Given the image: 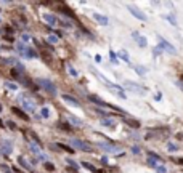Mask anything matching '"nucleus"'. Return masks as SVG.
<instances>
[{
  "label": "nucleus",
  "instance_id": "22",
  "mask_svg": "<svg viewBox=\"0 0 183 173\" xmlns=\"http://www.w3.org/2000/svg\"><path fill=\"white\" fill-rule=\"evenodd\" d=\"M66 67H68V71L71 72V76L77 77V72H76V69H74V67H71V66H69V64H66Z\"/></svg>",
  "mask_w": 183,
  "mask_h": 173
},
{
  "label": "nucleus",
  "instance_id": "7",
  "mask_svg": "<svg viewBox=\"0 0 183 173\" xmlns=\"http://www.w3.org/2000/svg\"><path fill=\"white\" fill-rule=\"evenodd\" d=\"M0 151L5 154V156H8V154L11 152V144L8 143V141H3V143H2V146H0Z\"/></svg>",
  "mask_w": 183,
  "mask_h": 173
},
{
  "label": "nucleus",
  "instance_id": "9",
  "mask_svg": "<svg viewBox=\"0 0 183 173\" xmlns=\"http://www.w3.org/2000/svg\"><path fill=\"white\" fill-rule=\"evenodd\" d=\"M42 18H44V19L48 22V24H56V18L53 16V15H48V13H45V15H42Z\"/></svg>",
  "mask_w": 183,
  "mask_h": 173
},
{
  "label": "nucleus",
  "instance_id": "8",
  "mask_svg": "<svg viewBox=\"0 0 183 173\" xmlns=\"http://www.w3.org/2000/svg\"><path fill=\"white\" fill-rule=\"evenodd\" d=\"M93 19H96L100 24H108V18L100 15V13H93Z\"/></svg>",
  "mask_w": 183,
  "mask_h": 173
},
{
  "label": "nucleus",
  "instance_id": "27",
  "mask_svg": "<svg viewBox=\"0 0 183 173\" xmlns=\"http://www.w3.org/2000/svg\"><path fill=\"white\" fill-rule=\"evenodd\" d=\"M156 170H157L159 173H166V168H164V167H159V165H157V167H156Z\"/></svg>",
  "mask_w": 183,
  "mask_h": 173
},
{
  "label": "nucleus",
  "instance_id": "26",
  "mask_svg": "<svg viewBox=\"0 0 183 173\" xmlns=\"http://www.w3.org/2000/svg\"><path fill=\"white\" fill-rule=\"evenodd\" d=\"M0 168H2V170L5 172V173H13V172L10 170V168H8V167H5V165H0Z\"/></svg>",
  "mask_w": 183,
  "mask_h": 173
},
{
  "label": "nucleus",
  "instance_id": "14",
  "mask_svg": "<svg viewBox=\"0 0 183 173\" xmlns=\"http://www.w3.org/2000/svg\"><path fill=\"white\" fill-rule=\"evenodd\" d=\"M56 148H59V149H63V151H66L68 154H74V149L69 148V146H66V144H56Z\"/></svg>",
  "mask_w": 183,
  "mask_h": 173
},
{
  "label": "nucleus",
  "instance_id": "3",
  "mask_svg": "<svg viewBox=\"0 0 183 173\" xmlns=\"http://www.w3.org/2000/svg\"><path fill=\"white\" fill-rule=\"evenodd\" d=\"M63 100H64V101H66V103H69V104H71V106H76V107H81V103H79V101L76 100V98H72L71 95H66V93H64V95H63Z\"/></svg>",
  "mask_w": 183,
  "mask_h": 173
},
{
  "label": "nucleus",
  "instance_id": "15",
  "mask_svg": "<svg viewBox=\"0 0 183 173\" xmlns=\"http://www.w3.org/2000/svg\"><path fill=\"white\" fill-rule=\"evenodd\" d=\"M24 106H26V109L29 111V112H34L35 111V106H34V103H32V101H24Z\"/></svg>",
  "mask_w": 183,
  "mask_h": 173
},
{
  "label": "nucleus",
  "instance_id": "13",
  "mask_svg": "<svg viewBox=\"0 0 183 173\" xmlns=\"http://www.w3.org/2000/svg\"><path fill=\"white\" fill-rule=\"evenodd\" d=\"M40 56L45 59V63H47V64H51V58H50V55L47 53L45 50H40Z\"/></svg>",
  "mask_w": 183,
  "mask_h": 173
},
{
  "label": "nucleus",
  "instance_id": "24",
  "mask_svg": "<svg viewBox=\"0 0 183 173\" xmlns=\"http://www.w3.org/2000/svg\"><path fill=\"white\" fill-rule=\"evenodd\" d=\"M5 85H7V88H8V90H16V88H18V87L15 85V83H10V82H7Z\"/></svg>",
  "mask_w": 183,
  "mask_h": 173
},
{
  "label": "nucleus",
  "instance_id": "23",
  "mask_svg": "<svg viewBox=\"0 0 183 173\" xmlns=\"http://www.w3.org/2000/svg\"><path fill=\"white\" fill-rule=\"evenodd\" d=\"M59 127H61V130H68V132H71V125L69 124H59Z\"/></svg>",
  "mask_w": 183,
  "mask_h": 173
},
{
  "label": "nucleus",
  "instance_id": "2",
  "mask_svg": "<svg viewBox=\"0 0 183 173\" xmlns=\"http://www.w3.org/2000/svg\"><path fill=\"white\" fill-rule=\"evenodd\" d=\"M72 146L81 149V151H84V152H92V144L82 141V139H72Z\"/></svg>",
  "mask_w": 183,
  "mask_h": 173
},
{
  "label": "nucleus",
  "instance_id": "1",
  "mask_svg": "<svg viewBox=\"0 0 183 173\" xmlns=\"http://www.w3.org/2000/svg\"><path fill=\"white\" fill-rule=\"evenodd\" d=\"M39 85L44 88L45 91L51 93V95H56V87H55V83H53V82L47 80V79H39Z\"/></svg>",
  "mask_w": 183,
  "mask_h": 173
},
{
  "label": "nucleus",
  "instance_id": "4",
  "mask_svg": "<svg viewBox=\"0 0 183 173\" xmlns=\"http://www.w3.org/2000/svg\"><path fill=\"white\" fill-rule=\"evenodd\" d=\"M18 162H20L21 165H23V168H24V170H27V172H29V173H34V168L31 167V163L27 162V160H26L24 157H18Z\"/></svg>",
  "mask_w": 183,
  "mask_h": 173
},
{
  "label": "nucleus",
  "instance_id": "32",
  "mask_svg": "<svg viewBox=\"0 0 183 173\" xmlns=\"http://www.w3.org/2000/svg\"><path fill=\"white\" fill-rule=\"evenodd\" d=\"M181 80H183V76H181Z\"/></svg>",
  "mask_w": 183,
  "mask_h": 173
},
{
  "label": "nucleus",
  "instance_id": "20",
  "mask_svg": "<svg viewBox=\"0 0 183 173\" xmlns=\"http://www.w3.org/2000/svg\"><path fill=\"white\" fill-rule=\"evenodd\" d=\"M100 148L101 149H106V151H116L112 146H108V144H105V143H100Z\"/></svg>",
  "mask_w": 183,
  "mask_h": 173
},
{
  "label": "nucleus",
  "instance_id": "12",
  "mask_svg": "<svg viewBox=\"0 0 183 173\" xmlns=\"http://www.w3.org/2000/svg\"><path fill=\"white\" fill-rule=\"evenodd\" d=\"M159 40H161V45L164 46V48H167V51H170V53H175V50H173V46L170 43H167V42H164L161 37H159Z\"/></svg>",
  "mask_w": 183,
  "mask_h": 173
},
{
  "label": "nucleus",
  "instance_id": "29",
  "mask_svg": "<svg viewBox=\"0 0 183 173\" xmlns=\"http://www.w3.org/2000/svg\"><path fill=\"white\" fill-rule=\"evenodd\" d=\"M178 163H180V165H183V159H178V160H177Z\"/></svg>",
  "mask_w": 183,
  "mask_h": 173
},
{
  "label": "nucleus",
  "instance_id": "18",
  "mask_svg": "<svg viewBox=\"0 0 183 173\" xmlns=\"http://www.w3.org/2000/svg\"><path fill=\"white\" fill-rule=\"evenodd\" d=\"M63 13H64V15H69L71 18H76V15H74V13H72L71 10H69L68 7H64V8H63Z\"/></svg>",
  "mask_w": 183,
  "mask_h": 173
},
{
  "label": "nucleus",
  "instance_id": "30",
  "mask_svg": "<svg viewBox=\"0 0 183 173\" xmlns=\"http://www.w3.org/2000/svg\"><path fill=\"white\" fill-rule=\"evenodd\" d=\"M0 127H3V122H2V119H0Z\"/></svg>",
  "mask_w": 183,
  "mask_h": 173
},
{
  "label": "nucleus",
  "instance_id": "28",
  "mask_svg": "<svg viewBox=\"0 0 183 173\" xmlns=\"http://www.w3.org/2000/svg\"><path fill=\"white\" fill-rule=\"evenodd\" d=\"M48 40H50V42H53V43H55V42H58V37H53V35H50V37H48Z\"/></svg>",
  "mask_w": 183,
  "mask_h": 173
},
{
  "label": "nucleus",
  "instance_id": "31",
  "mask_svg": "<svg viewBox=\"0 0 183 173\" xmlns=\"http://www.w3.org/2000/svg\"><path fill=\"white\" fill-rule=\"evenodd\" d=\"M0 111H2V106H0Z\"/></svg>",
  "mask_w": 183,
  "mask_h": 173
},
{
  "label": "nucleus",
  "instance_id": "10",
  "mask_svg": "<svg viewBox=\"0 0 183 173\" xmlns=\"http://www.w3.org/2000/svg\"><path fill=\"white\" fill-rule=\"evenodd\" d=\"M124 120H125V124H127V125H130V127H133V128H140V122H138V120L127 119V117H125Z\"/></svg>",
  "mask_w": 183,
  "mask_h": 173
},
{
  "label": "nucleus",
  "instance_id": "17",
  "mask_svg": "<svg viewBox=\"0 0 183 173\" xmlns=\"http://www.w3.org/2000/svg\"><path fill=\"white\" fill-rule=\"evenodd\" d=\"M82 165H84V167H85V168H87V170H92L93 173H96V172H98V170H96V168H95V167H93V165H90V163H87V162H84V163H82Z\"/></svg>",
  "mask_w": 183,
  "mask_h": 173
},
{
  "label": "nucleus",
  "instance_id": "19",
  "mask_svg": "<svg viewBox=\"0 0 183 173\" xmlns=\"http://www.w3.org/2000/svg\"><path fill=\"white\" fill-rule=\"evenodd\" d=\"M32 151H34V154H35V156L39 157V159H45V156H44V154H40V151H39L37 148H34V146H32Z\"/></svg>",
  "mask_w": 183,
  "mask_h": 173
},
{
  "label": "nucleus",
  "instance_id": "16",
  "mask_svg": "<svg viewBox=\"0 0 183 173\" xmlns=\"http://www.w3.org/2000/svg\"><path fill=\"white\" fill-rule=\"evenodd\" d=\"M101 124L103 125H108L109 128H114V120H109V119H103L101 120Z\"/></svg>",
  "mask_w": 183,
  "mask_h": 173
},
{
  "label": "nucleus",
  "instance_id": "6",
  "mask_svg": "<svg viewBox=\"0 0 183 173\" xmlns=\"http://www.w3.org/2000/svg\"><path fill=\"white\" fill-rule=\"evenodd\" d=\"M129 11L132 13L133 16H137L138 19H143V21H146V16H145L143 13H140V11L137 10V8H133V7H129Z\"/></svg>",
  "mask_w": 183,
  "mask_h": 173
},
{
  "label": "nucleus",
  "instance_id": "5",
  "mask_svg": "<svg viewBox=\"0 0 183 173\" xmlns=\"http://www.w3.org/2000/svg\"><path fill=\"white\" fill-rule=\"evenodd\" d=\"M11 112H13V114H16V115H18V117H20V119L26 120V122H27V120H29V115H27V114H24V112H23V111L20 109V107H11Z\"/></svg>",
  "mask_w": 183,
  "mask_h": 173
},
{
  "label": "nucleus",
  "instance_id": "21",
  "mask_svg": "<svg viewBox=\"0 0 183 173\" xmlns=\"http://www.w3.org/2000/svg\"><path fill=\"white\" fill-rule=\"evenodd\" d=\"M45 168L48 172H53L55 170V165H53V163H50V162H45Z\"/></svg>",
  "mask_w": 183,
  "mask_h": 173
},
{
  "label": "nucleus",
  "instance_id": "11",
  "mask_svg": "<svg viewBox=\"0 0 183 173\" xmlns=\"http://www.w3.org/2000/svg\"><path fill=\"white\" fill-rule=\"evenodd\" d=\"M88 98H90V101H92V103H95V104H100V106H108L105 101H101L100 98H98V96H95V95H90Z\"/></svg>",
  "mask_w": 183,
  "mask_h": 173
},
{
  "label": "nucleus",
  "instance_id": "25",
  "mask_svg": "<svg viewBox=\"0 0 183 173\" xmlns=\"http://www.w3.org/2000/svg\"><path fill=\"white\" fill-rule=\"evenodd\" d=\"M48 109H47V107H44V109H42V117H48Z\"/></svg>",
  "mask_w": 183,
  "mask_h": 173
}]
</instances>
